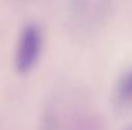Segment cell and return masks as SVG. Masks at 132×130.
I'll list each match as a JSON object with an SVG mask.
<instances>
[{"instance_id":"3","label":"cell","mask_w":132,"mask_h":130,"mask_svg":"<svg viewBox=\"0 0 132 130\" xmlns=\"http://www.w3.org/2000/svg\"><path fill=\"white\" fill-rule=\"evenodd\" d=\"M117 99L123 105H132V70L119 79L117 84Z\"/></svg>"},{"instance_id":"2","label":"cell","mask_w":132,"mask_h":130,"mask_svg":"<svg viewBox=\"0 0 132 130\" xmlns=\"http://www.w3.org/2000/svg\"><path fill=\"white\" fill-rule=\"evenodd\" d=\"M43 48V33L35 24L26 26L19 36L15 48V66L21 73L30 72L41 55Z\"/></svg>"},{"instance_id":"1","label":"cell","mask_w":132,"mask_h":130,"mask_svg":"<svg viewBox=\"0 0 132 130\" xmlns=\"http://www.w3.org/2000/svg\"><path fill=\"white\" fill-rule=\"evenodd\" d=\"M112 0H67V18L80 35L96 32L109 17Z\"/></svg>"}]
</instances>
